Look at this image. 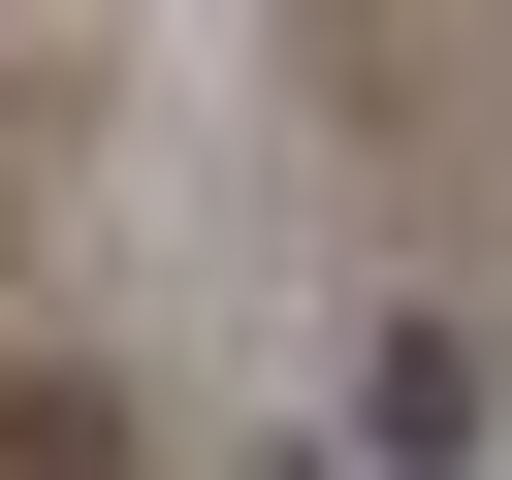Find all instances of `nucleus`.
Segmentation results:
<instances>
[{
    "mask_svg": "<svg viewBox=\"0 0 512 480\" xmlns=\"http://www.w3.org/2000/svg\"><path fill=\"white\" fill-rule=\"evenodd\" d=\"M512 448V352L480 320H352V480H480Z\"/></svg>",
    "mask_w": 512,
    "mask_h": 480,
    "instance_id": "obj_1",
    "label": "nucleus"
}]
</instances>
